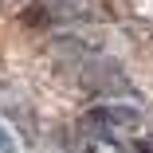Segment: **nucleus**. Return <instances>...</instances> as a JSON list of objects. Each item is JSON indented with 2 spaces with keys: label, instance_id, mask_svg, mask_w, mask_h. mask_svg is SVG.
Returning <instances> with one entry per match:
<instances>
[{
  "label": "nucleus",
  "instance_id": "f257e3e1",
  "mask_svg": "<svg viewBox=\"0 0 153 153\" xmlns=\"http://www.w3.org/2000/svg\"><path fill=\"white\" fill-rule=\"evenodd\" d=\"M71 75H75V79L82 82V90H90L98 102H106V98H134V102H141L137 90H134V82H130V75L122 71V63L110 59V55H102L98 47L90 51Z\"/></svg>",
  "mask_w": 153,
  "mask_h": 153
},
{
  "label": "nucleus",
  "instance_id": "f03ea898",
  "mask_svg": "<svg viewBox=\"0 0 153 153\" xmlns=\"http://www.w3.org/2000/svg\"><path fill=\"white\" fill-rule=\"evenodd\" d=\"M79 130L90 137H122V134H137L141 130V106L134 98H106L94 102L90 110H82Z\"/></svg>",
  "mask_w": 153,
  "mask_h": 153
},
{
  "label": "nucleus",
  "instance_id": "7ed1b4c3",
  "mask_svg": "<svg viewBox=\"0 0 153 153\" xmlns=\"http://www.w3.org/2000/svg\"><path fill=\"white\" fill-rule=\"evenodd\" d=\"M0 110H4L8 118H16V126H20V130H27V137H36L32 130L39 126V122H36L32 106H27V94H24V90H16V86H4V82H0Z\"/></svg>",
  "mask_w": 153,
  "mask_h": 153
},
{
  "label": "nucleus",
  "instance_id": "20e7f679",
  "mask_svg": "<svg viewBox=\"0 0 153 153\" xmlns=\"http://www.w3.org/2000/svg\"><path fill=\"white\" fill-rule=\"evenodd\" d=\"M47 12L55 20H90L94 16V4L90 0H43Z\"/></svg>",
  "mask_w": 153,
  "mask_h": 153
},
{
  "label": "nucleus",
  "instance_id": "39448f33",
  "mask_svg": "<svg viewBox=\"0 0 153 153\" xmlns=\"http://www.w3.org/2000/svg\"><path fill=\"white\" fill-rule=\"evenodd\" d=\"M134 153H153V137L137 134V137H134Z\"/></svg>",
  "mask_w": 153,
  "mask_h": 153
},
{
  "label": "nucleus",
  "instance_id": "423d86ee",
  "mask_svg": "<svg viewBox=\"0 0 153 153\" xmlns=\"http://www.w3.org/2000/svg\"><path fill=\"white\" fill-rule=\"evenodd\" d=\"M0 153H16V141H12V134L0 126Z\"/></svg>",
  "mask_w": 153,
  "mask_h": 153
},
{
  "label": "nucleus",
  "instance_id": "0eeeda50",
  "mask_svg": "<svg viewBox=\"0 0 153 153\" xmlns=\"http://www.w3.org/2000/svg\"><path fill=\"white\" fill-rule=\"evenodd\" d=\"M0 4H4V0H0Z\"/></svg>",
  "mask_w": 153,
  "mask_h": 153
}]
</instances>
